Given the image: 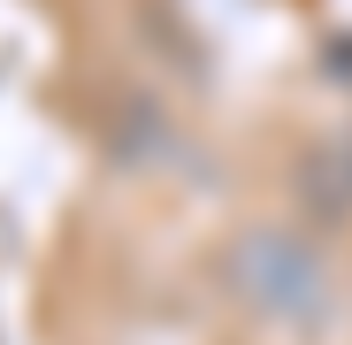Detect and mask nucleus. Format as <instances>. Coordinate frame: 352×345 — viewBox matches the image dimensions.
<instances>
[{"instance_id":"f257e3e1","label":"nucleus","mask_w":352,"mask_h":345,"mask_svg":"<svg viewBox=\"0 0 352 345\" xmlns=\"http://www.w3.org/2000/svg\"><path fill=\"white\" fill-rule=\"evenodd\" d=\"M222 292L283 345H329V330H337V276H329V261L307 238L276 230V222L230 238Z\"/></svg>"}]
</instances>
